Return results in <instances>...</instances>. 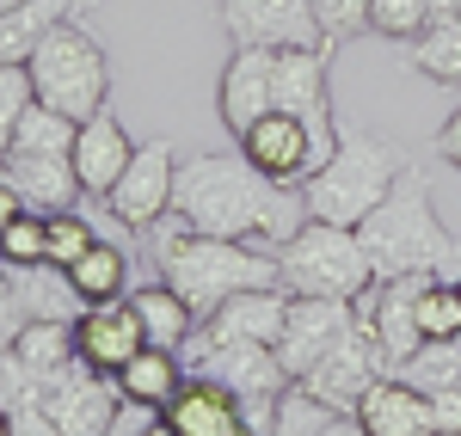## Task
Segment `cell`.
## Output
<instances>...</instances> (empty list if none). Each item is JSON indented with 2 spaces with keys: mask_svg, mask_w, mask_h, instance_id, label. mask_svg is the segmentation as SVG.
I'll return each instance as SVG.
<instances>
[{
  "mask_svg": "<svg viewBox=\"0 0 461 436\" xmlns=\"http://www.w3.org/2000/svg\"><path fill=\"white\" fill-rule=\"evenodd\" d=\"M173 216L197 234L252 240L277 253L289 234L308 227L302 184H271L247 154H185L173 179Z\"/></svg>",
  "mask_w": 461,
  "mask_h": 436,
  "instance_id": "1",
  "label": "cell"
},
{
  "mask_svg": "<svg viewBox=\"0 0 461 436\" xmlns=\"http://www.w3.org/2000/svg\"><path fill=\"white\" fill-rule=\"evenodd\" d=\"M357 240H363V253H369L375 283H388V277H443V271H461V240L443 227L437 197H430V179L419 166H400V179L388 184V197L357 221Z\"/></svg>",
  "mask_w": 461,
  "mask_h": 436,
  "instance_id": "2",
  "label": "cell"
},
{
  "mask_svg": "<svg viewBox=\"0 0 461 436\" xmlns=\"http://www.w3.org/2000/svg\"><path fill=\"white\" fill-rule=\"evenodd\" d=\"M154 264H160V283H173L185 295V307L197 320H210L221 301H234L240 289H284L277 283V258L252 240H221V234H197V227H167L160 246H154Z\"/></svg>",
  "mask_w": 461,
  "mask_h": 436,
  "instance_id": "3",
  "label": "cell"
},
{
  "mask_svg": "<svg viewBox=\"0 0 461 436\" xmlns=\"http://www.w3.org/2000/svg\"><path fill=\"white\" fill-rule=\"evenodd\" d=\"M400 166H406V160H400L393 142H375V136H363V129H339L332 160L302 184V203H308L314 221L357 227V221L388 197V184L400 179Z\"/></svg>",
  "mask_w": 461,
  "mask_h": 436,
  "instance_id": "4",
  "label": "cell"
},
{
  "mask_svg": "<svg viewBox=\"0 0 461 436\" xmlns=\"http://www.w3.org/2000/svg\"><path fill=\"white\" fill-rule=\"evenodd\" d=\"M25 68H32L37 99H43V105H56V111H68L74 123H86L93 111L105 105V93H111L105 43L86 31L80 19L50 25V31L37 37V49L25 56Z\"/></svg>",
  "mask_w": 461,
  "mask_h": 436,
  "instance_id": "5",
  "label": "cell"
},
{
  "mask_svg": "<svg viewBox=\"0 0 461 436\" xmlns=\"http://www.w3.org/2000/svg\"><path fill=\"white\" fill-rule=\"evenodd\" d=\"M277 283L289 295H326V301H357V295L375 283L369 271V253L357 240V227H339V221H314L302 234H289L277 246Z\"/></svg>",
  "mask_w": 461,
  "mask_h": 436,
  "instance_id": "6",
  "label": "cell"
},
{
  "mask_svg": "<svg viewBox=\"0 0 461 436\" xmlns=\"http://www.w3.org/2000/svg\"><path fill=\"white\" fill-rule=\"evenodd\" d=\"M185 351H191V369H203V375H215V381H228V387L247 400L252 424L271 436L277 400L289 394V375H284V363H277L271 344H210L203 332H191Z\"/></svg>",
  "mask_w": 461,
  "mask_h": 436,
  "instance_id": "7",
  "label": "cell"
},
{
  "mask_svg": "<svg viewBox=\"0 0 461 436\" xmlns=\"http://www.w3.org/2000/svg\"><path fill=\"white\" fill-rule=\"evenodd\" d=\"M326 56L320 43H295L271 56V111H289L308 123V136L320 142V154L332 160L339 147V123H332V80H326Z\"/></svg>",
  "mask_w": 461,
  "mask_h": 436,
  "instance_id": "8",
  "label": "cell"
},
{
  "mask_svg": "<svg viewBox=\"0 0 461 436\" xmlns=\"http://www.w3.org/2000/svg\"><path fill=\"white\" fill-rule=\"evenodd\" d=\"M173 179H178V147L173 142H142L99 203L111 209L117 227L148 234V227H160V221L173 216Z\"/></svg>",
  "mask_w": 461,
  "mask_h": 436,
  "instance_id": "9",
  "label": "cell"
},
{
  "mask_svg": "<svg viewBox=\"0 0 461 436\" xmlns=\"http://www.w3.org/2000/svg\"><path fill=\"white\" fill-rule=\"evenodd\" d=\"M375 375H393V369H388V357H382V344H375V332L351 314L345 338H339V344H332V351H326V357H320L295 387H302L308 400H320L326 412H351V405L369 394V381H375Z\"/></svg>",
  "mask_w": 461,
  "mask_h": 436,
  "instance_id": "10",
  "label": "cell"
},
{
  "mask_svg": "<svg viewBox=\"0 0 461 436\" xmlns=\"http://www.w3.org/2000/svg\"><path fill=\"white\" fill-rule=\"evenodd\" d=\"M37 405L62 424V436H111L117 412H123V394H117L111 375H99V369H86L74 357L62 375H50V387H43Z\"/></svg>",
  "mask_w": 461,
  "mask_h": 436,
  "instance_id": "11",
  "label": "cell"
},
{
  "mask_svg": "<svg viewBox=\"0 0 461 436\" xmlns=\"http://www.w3.org/2000/svg\"><path fill=\"white\" fill-rule=\"evenodd\" d=\"M160 418H167L178 436H265L252 424L247 400H240L228 381L203 375V369H185V381H178L173 400L160 405Z\"/></svg>",
  "mask_w": 461,
  "mask_h": 436,
  "instance_id": "12",
  "label": "cell"
},
{
  "mask_svg": "<svg viewBox=\"0 0 461 436\" xmlns=\"http://www.w3.org/2000/svg\"><path fill=\"white\" fill-rule=\"evenodd\" d=\"M234 142H240V154H247L271 184H308L320 166H326V154H320V142L308 136V123L289 117V111H265L252 129L234 136Z\"/></svg>",
  "mask_w": 461,
  "mask_h": 436,
  "instance_id": "13",
  "label": "cell"
},
{
  "mask_svg": "<svg viewBox=\"0 0 461 436\" xmlns=\"http://www.w3.org/2000/svg\"><path fill=\"white\" fill-rule=\"evenodd\" d=\"M351 326V301H326V295H289L284 307V332H277V363H284L289 387L345 338Z\"/></svg>",
  "mask_w": 461,
  "mask_h": 436,
  "instance_id": "14",
  "label": "cell"
},
{
  "mask_svg": "<svg viewBox=\"0 0 461 436\" xmlns=\"http://www.w3.org/2000/svg\"><path fill=\"white\" fill-rule=\"evenodd\" d=\"M221 31H228V43H252V49L320 43V25H314L308 0H221Z\"/></svg>",
  "mask_w": 461,
  "mask_h": 436,
  "instance_id": "15",
  "label": "cell"
},
{
  "mask_svg": "<svg viewBox=\"0 0 461 436\" xmlns=\"http://www.w3.org/2000/svg\"><path fill=\"white\" fill-rule=\"evenodd\" d=\"M142 344L148 332H142V314L130 307V295L123 301H86L74 314V357L86 369H99V375H117Z\"/></svg>",
  "mask_w": 461,
  "mask_h": 436,
  "instance_id": "16",
  "label": "cell"
},
{
  "mask_svg": "<svg viewBox=\"0 0 461 436\" xmlns=\"http://www.w3.org/2000/svg\"><path fill=\"white\" fill-rule=\"evenodd\" d=\"M271 56H277V49L234 43L228 68H221V80H215V111H221V123H228L234 136L252 129V123L271 111Z\"/></svg>",
  "mask_w": 461,
  "mask_h": 436,
  "instance_id": "17",
  "label": "cell"
},
{
  "mask_svg": "<svg viewBox=\"0 0 461 436\" xmlns=\"http://www.w3.org/2000/svg\"><path fill=\"white\" fill-rule=\"evenodd\" d=\"M130 154H136V142H130V129L111 117L105 105L93 111L80 129H74V179H80V191L86 197H105L111 184H117V173L130 166Z\"/></svg>",
  "mask_w": 461,
  "mask_h": 436,
  "instance_id": "18",
  "label": "cell"
},
{
  "mask_svg": "<svg viewBox=\"0 0 461 436\" xmlns=\"http://www.w3.org/2000/svg\"><path fill=\"white\" fill-rule=\"evenodd\" d=\"M284 307H289V289H240L234 301H221L197 332H203L210 344H271V351H277Z\"/></svg>",
  "mask_w": 461,
  "mask_h": 436,
  "instance_id": "19",
  "label": "cell"
},
{
  "mask_svg": "<svg viewBox=\"0 0 461 436\" xmlns=\"http://www.w3.org/2000/svg\"><path fill=\"white\" fill-rule=\"evenodd\" d=\"M351 418L369 436H430V400L406 375H375L369 394L351 405Z\"/></svg>",
  "mask_w": 461,
  "mask_h": 436,
  "instance_id": "20",
  "label": "cell"
},
{
  "mask_svg": "<svg viewBox=\"0 0 461 436\" xmlns=\"http://www.w3.org/2000/svg\"><path fill=\"white\" fill-rule=\"evenodd\" d=\"M0 173L13 179V191L32 203V209H74V197H86L74 179L68 154H0Z\"/></svg>",
  "mask_w": 461,
  "mask_h": 436,
  "instance_id": "21",
  "label": "cell"
},
{
  "mask_svg": "<svg viewBox=\"0 0 461 436\" xmlns=\"http://www.w3.org/2000/svg\"><path fill=\"white\" fill-rule=\"evenodd\" d=\"M117 381V394L123 405H142V412H160V405L178 394V381H185V357L178 351H160V344H142L130 363L111 375Z\"/></svg>",
  "mask_w": 461,
  "mask_h": 436,
  "instance_id": "22",
  "label": "cell"
},
{
  "mask_svg": "<svg viewBox=\"0 0 461 436\" xmlns=\"http://www.w3.org/2000/svg\"><path fill=\"white\" fill-rule=\"evenodd\" d=\"M406 68L437 86H461V13H430L425 31L406 37Z\"/></svg>",
  "mask_w": 461,
  "mask_h": 436,
  "instance_id": "23",
  "label": "cell"
},
{
  "mask_svg": "<svg viewBox=\"0 0 461 436\" xmlns=\"http://www.w3.org/2000/svg\"><path fill=\"white\" fill-rule=\"evenodd\" d=\"M62 283H68V295L80 307L86 301H123V289H130V258H123V246H111V240H93L62 271Z\"/></svg>",
  "mask_w": 461,
  "mask_h": 436,
  "instance_id": "24",
  "label": "cell"
},
{
  "mask_svg": "<svg viewBox=\"0 0 461 436\" xmlns=\"http://www.w3.org/2000/svg\"><path fill=\"white\" fill-rule=\"evenodd\" d=\"M13 357L37 375V387H50V375H62L74 363V320H62V314L25 320V332L13 338Z\"/></svg>",
  "mask_w": 461,
  "mask_h": 436,
  "instance_id": "25",
  "label": "cell"
},
{
  "mask_svg": "<svg viewBox=\"0 0 461 436\" xmlns=\"http://www.w3.org/2000/svg\"><path fill=\"white\" fill-rule=\"evenodd\" d=\"M130 307L142 314L148 344H160V351H185V338L203 326V320L185 307V295H178L173 283H148V289H136V295H130Z\"/></svg>",
  "mask_w": 461,
  "mask_h": 436,
  "instance_id": "26",
  "label": "cell"
},
{
  "mask_svg": "<svg viewBox=\"0 0 461 436\" xmlns=\"http://www.w3.org/2000/svg\"><path fill=\"white\" fill-rule=\"evenodd\" d=\"M62 19H80L74 0H19V6H6L0 13V62H25L37 49V37L50 25H62Z\"/></svg>",
  "mask_w": 461,
  "mask_h": 436,
  "instance_id": "27",
  "label": "cell"
},
{
  "mask_svg": "<svg viewBox=\"0 0 461 436\" xmlns=\"http://www.w3.org/2000/svg\"><path fill=\"white\" fill-rule=\"evenodd\" d=\"M74 129L80 123H74L68 111L32 99L25 117H19V129H13V142H6V154H74Z\"/></svg>",
  "mask_w": 461,
  "mask_h": 436,
  "instance_id": "28",
  "label": "cell"
},
{
  "mask_svg": "<svg viewBox=\"0 0 461 436\" xmlns=\"http://www.w3.org/2000/svg\"><path fill=\"white\" fill-rule=\"evenodd\" d=\"M400 375H406L419 394H456L461 387V338H425V344L400 363Z\"/></svg>",
  "mask_w": 461,
  "mask_h": 436,
  "instance_id": "29",
  "label": "cell"
},
{
  "mask_svg": "<svg viewBox=\"0 0 461 436\" xmlns=\"http://www.w3.org/2000/svg\"><path fill=\"white\" fill-rule=\"evenodd\" d=\"M93 240H99V234H93V221L80 216V209H50V216H43V264H50V271H68Z\"/></svg>",
  "mask_w": 461,
  "mask_h": 436,
  "instance_id": "30",
  "label": "cell"
},
{
  "mask_svg": "<svg viewBox=\"0 0 461 436\" xmlns=\"http://www.w3.org/2000/svg\"><path fill=\"white\" fill-rule=\"evenodd\" d=\"M419 332H425V338H461L456 277H425V283H419Z\"/></svg>",
  "mask_w": 461,
  "mask_h": 436,
  "instance_id": "31",
  "label": "cell"
},
{
  "mask_svg": "<svg viewBox=\"0 0 461 436\" xmlns=\"http://www.w3.org/2000/svg\"><path fill=\"white\" fill-rule=\"evenodd\" d=\"M308 6H314V25H320L326 49H339V43L369 31V0H308Z\"/></svg>",
  "mask_w": 461,
  "mask_h": 436,
  "instance_id": "32",
  "label": "cell"
},
{
  "mask_svg": "<svg viewBox=\"0 0 461 436\" xmlns=\"http://www.w3.org/2000/svg\"><path fill=\"white\" fill-rule=\"evenodd\" d=\"M430 0H369V31H382V37H419L430 25Z\"/></svg>",
  "mask_w": 461,
  "mask_h": 436,
  "instance_id": "33",
  "label": "cell"
},
{
  "mask_svg": "<svg viewBox=\"0 0 461 436\" xmlns=\"http://www.w3.org/2000/svg\"><path fill=\"white\" fill-rule=\"evenodd\" d=\"M32 99H37L32 68L25 62H0V154H6V142H13V129H19V117H25Z\"/></svg>",
  "mask_w": 461,
  "mask_h": 436,
  "instance_id": "34",
  "label": "cell"
},
{
  "mask_svg": "<svg viewBox=\"0 0 461 436\" xmlns=\"http://www.w3.org/2000/svg\"><path fill=\"white\" fill-rule=\"evenodd\" d=\"M0 253H6L13 271H37V264H43V209H25L19 221H6ZM43 271H50V264H43Z\"/></svg>",
  "mask_w": 461,
  "mask_h": 436,
  "instance_id": "35",
  "label": "cell"
},
{
  "mask_svg": "<svg viewBox=\"0 0 461 436\" xmlns=\"http://www.w3.org/2000/svg\"><path fill=\"white\" fill-rule=\"evenodd\" d=\"M326 418H332V412H326L320 400H308L302 387H289L284 400H277V418H271V436H320V431H326Z\"/></svg>",
  "mask_w": 461,
  "mask_h": 436,
  "instance_id": "36",
  "label": "cell"
},
{
  "mask_svg": "<svg viewBox=\"0 0 461 436\" xmlns=\"http://www.w3.org/2000/svg\"><path fill=\"white\" fill-rule=\"evenodd\" d=\"M25 320H32V301H25L19 283L6 277V283H0V351H13V338L25 332Z\"/></svg>",
  "mask_w": 461,
  "mask_h": 436,
  "instance_id": "37",
  "label": "cell"
},
{
  "mask_svg": "<svg viewBox=\"0 0 461 436\" xmlns=\"http://www.w3.org/2000/svg\"><path fill=\"white\" fill-rule=\"evenodd\" d=\"M6 436H62V424L43 405H13L6 412Z\"/></svg>",
  "mask_w": 461,
  "mask_h": 436,
  "instance_id": "38",
  "label": "cell"
},
{
  "mask_svg": "<svg viewBox=\"0 0 461 436\" xmlns=\"http://www.w3.org/2000/svg\"><path fill=\"white\" fill-rule=\"evenodd\" d=\"M430 400V436H461V387L456 394H425Z\"/></svg>",
  "mask_w": 461,
  "mask_h": 436,
  "instance_id": "39",
  "label": "cell"
},
{
  "mask_svg": "<svg viewBox=\"0 0 461 436\" xmlns=\"http://www.w3.org/2000/svg\"><path fill=\"white\" fill-rule=\"evenodd\" d=\"M430 147H437V154H443V160L461 173V105L443 117V129H437V142H430Z\"/></svg>",
  "mask_w": 461,
  "mask_h": 436,
  "instance_id": "40",
  "label": "cell"
},
{
  "mask_svg": "<svg viewBox=\"0 0 461 436\" xmlns=\"http://www.w3.org/2000/svg\"><path fill=\"white\" fill-rule=\"evenodd\" d=\"M25 209H32V203H25V197L13 191V179L0 173V234H6V221H19V216H25Z\"/></svg>",
  "mask_w": 461,
  "mask_h": 436,
  "instance_id": "41",
  "label": "cell"
},
{
  "mask_svg": "<svg viewBox=\"0 0 461 436\" xmlns=\"http://www.w3.org/2000/svg\"><path fill=\"white\" fill-rule=\"evenodd\" d=\"M320 436H369V431L357 424L351 412H332V418H326V431H320Z\"/></svg>",
  "mask_w": 461,
  "mask_h": 436,
  "instance_id": "42",
  "label": "cell"
},
{
  "mask_svg": "<svg viewBox=\"0 0 461 436\" xmlns=\"http://www.w3.org/2000/svg\"><path fill=\"white\" fill-rule=\"evenodd\" d=\"M136 436H178V431H173V424H167V418H160V412H154L148 424H136Z\"/></svg>",
  "mask_w": 461,
  "mask_h": 436,
  "instance_id": "43",
  "label": "cell"
},
{
  "mask_svg": "<svg viewBox=\"0 0 461 436\" xmlns=\"http://www.w3.org/2000/svg\"><path fill=\"white\" fill-rule=\"evenodd\" d=\"M6 6H19V0H0V13H6ZM93 6H99V0H74V13H93Z\"/></svg>",
  "mask_w": 461,
  "mask_h": 436,
  "instance_id": "44",
  "label": "cell"
},
{
  "mask_svg": "<svg viewBox=\"0 0 461 436\" xmlns=\"http://www.w3.org/2000/svg\"><path fill=\"white\" fill-rule=\"evenodd\" d=\"M430 6H437V13H461V0H430Z\"/></svg>",
  "mask_w": 461,
  "mask_h": 436,
  "instance_id": "45",
  "label": "cell"
},
{
  "mask_svg": "<svg viewBox=\"0 0 461 436\" xmlns=\"http://www.w3.org/2000/svg\"><path fill=\"white\" fill-rule=\"evenodd\" d=\"M6 277H13V264H6V253H0V283H6Z\"/></svg>",
  "mask_w": 461,
  "mask_h": 436,
  "instance_id": "46",
  "label": "cell"
},
{
  "mask_svg": "<svg viewBox=\"0 0 461 436\" xmlns=\"http://www.w3.org/2000/svg\"><path fill=\"white\" fill-rule=\"evenodd\" d=\"M0 436H6V412H0Z\"/></svg>",
  "mask_w": 461,
  "mask_h": 436,
  "instance_id": "47",
  "label": "cell"
},
{
  "mask_svg": "<svg viewBox=\"0 0 461 436\" xmlns=\"http://www.w3.org/2000/svg\"><path fill=\"white\" fill-rule=\"evenodd\" d=\"M456 295H461V271H456Z\"/></svg>",
  "mask_w": 461,
  "mask_h": 436,
  "instance_id": "48",
  "label": "cell"
}]
</instances>
